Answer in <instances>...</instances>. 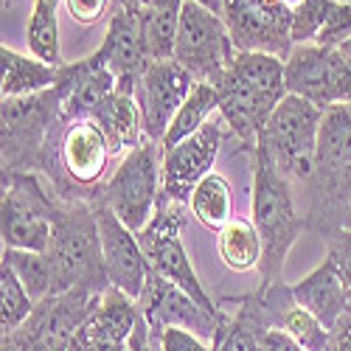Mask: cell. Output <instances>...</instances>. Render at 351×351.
I'll use <instances>...</instances> for the list:
<instances>
[{"label": "cell", "mask_w": 351, "mask_h": 351, "mask_svg": "<svg viewBox=\"0 0 351 351\" xmlns=\"http://www.w3.org/2000/svg\"><path fill=\"white\" fill-rule=\"evenodd\" d=\"M304 194V230L329 242L346 225L351 208V107L335 104L326 110L317 138V158Z\"/></svg>", "instance_id": "obj_1"}, {"label": "cell", "mask_w": 351, "mask_h": 351, "mask_svg": "<svg viewBox=\"0 0 351 351\" xmlns=\"http://www.w3.org/2000/svg\"><path fill=\"white\" fill-rule=\"evenodd\" d=\"M214 87L228 132L237 138L239 149L250 155L270 115L287 99L284 60L258 51H237L230 68Z\"/></svg>", "instance_id": "obj_2"}, {"label": "cell", "mask_w": 351, "mask_h": 351, "mask_svg": "<svg viewBox=\"0 0 351 351\" xmlns=\"http://www.w3.org/2000/svg\"><path fill=\"white\" fill-rule=\"evenodd\" d=\"M253 171V225L261 237V265L258 287H270L284 281V265L292 245L304 230V217L295 202V186L276 169L265 146H253L250 152Z\"/></svg>", "instance_id": "obj_3"}, {"label": "cell", "mask_w": 351, "mask_h": 351, "mask_svg": "<svg viewBox=\"0 0 351 351\" xmlns=\"http://www.w3.org/2000/svg\"><path fill=\"white\" fill-rule=\"evenodd\" d=\"M45 256L51 261V276H53L51 295L71 289L104 292L107 287H112L104 267L93 199H76V202L60 199V211L53 217V233Z\"/></svg>", "instance_id": "obj_4"}, {"label": "cell", "mask_w": 351, "mask_h": 351, "mask_svg": "<svg viewBox=\"0 0 351 351\" xmlns=\"http://www.w3.org/2000/svg\"><path fill=\"white\" fill-rule=\"evenodd\" d=\"M0 119H3V130H0L3 174H48L56 158V138L65 124L60 93L51 87L34 96L3 99Z\"/></svg>", "instance_id": "obj_5"}, {"label": "cell", "mask_w": 351, "mask_h": 351, "mask_svg": "<svg viewBox=\"0 0 351 351\" xmlns=\"http://www.w3.org/2000/svg\"><path fill=\"white\" fill-rule=\"evenodd\" d=\"M324 115L326 110H320L317 104L287 93V99L276 107L267 127L258 135V146H265L276 169L295 189H301L309 180L315 169Z\"/></svg>", "instance_id": "obj_6"}, {"label": "cell", "mask_w": 351, "mask_h": 351, "mask_svg": "<svg viewBox=\"0 0 351 351\" xmlns=\"http://www.w3.org/2000/svg\"><path fill=\"white\" fill-rule=\"evenodd\" d=\"M56 211H60V197L40 183V174H3V199H0L3 247L45 253Z\"/></svg>", "instance_id": "obj_7"}, {"label": "cell", "mask_w": 351, "mask_h": 351, "mask_svg": "<svg viewBox=\"0 0 351 351\" xmlns=\"http://www.w3.org/2000/svg\"><path fill=\"white\" fill-rule=\"evenodd\" d=\"M183 225H186V206L183 202L166 199L160 194L155 217L138 233L143 256H146V265H149V270L155 276L186 289L199 306H206L208 312H219V304L208 295V289L202 287V281H199V276L191 265V258L186 253Z\"/></svg>", "instance_id": "obj_8"}, {"label": "cell", "mask_w": 351, "mask_h": 351, "mask_svg": "<svg viewBox=\"0 0 351 351\" xmlns=\"http://www.w3.org/2000/svg\"><path fill=\"white\" fill-rule=\"evenodd\" d=\"M160 174H163V146L143 141L127 152L107 183L101 186V199L112 208L130 230L141 233L160 202Z\"/></svg>", "instance_id": "obj_9"}, {"label": "cell", "mask_w": 351, "mask_h": 351, "mask_svg": "<svg viewBox=\"0 0 351 351\" xmlns=\"http://www.w3.org/2000/svg\"><path fill=\"white\" fill-rule=\"evenodd\" d=\"M237 48L228 34L222 14H214L191 0L180 9L178 43H174V60H178L197 82L217 84L230 68Z\"/></svg>", "instance_id": "obj_10"}, {"label": "cell", "mask_w": 351, "mask_h": 351, "mask_svg": "<svg viewBox=\"0 0 351 351\" xmlns=\"http://www.w3.org/2000/svg\"><path fill=\"white\" fill-rule=\"evenodd\" d=\"M287 93L301 96L320 110L335 104L351 107V73L343 62L337 45H295L284 60Z\"/></svg>", "instance_id": "obj_11"}, {"label": "cell", "mask_w": 351, "mask_h": 351, "mask_svg": "<svg viewBox=\"0 0 351 351\" xmlns=\"http://www.w3.org/2000/svg\"><path fill=\"white\" fill-rule=\"evenodd\" d=\"M194 84H197V79L178 60L149 62V68L143 71V76L135 84V93H132L138 112H141L146 141L163 146V138L174 121V115L186 104Z\"/></svg>", "instance_id": "obj_12"}, {"label": "cell", "mask_w": 351, "mask_h": 351, "mask_svg": "<svg viewBox=\"0 0 351 351\" xmlns=\"http://www.w3.org/2000/svg\"><path fill=\"white\" fill-rule=\"evenodd\" d=\"M138 306H141L143 320L149 324V329L158 337L166 329H186L202 340L214 343L219 320H222V309L208 312L206 306H199L186 289L155 276L152 270H149V278H146V287L138 298Z\"/></svg>", "instance_id": "obj_13"}, {"label": "cell", "mask_w": 351, "mask_h": 351, "mask_svg": "<svg viewBox=\"0 0 351 351\" xmlns=\"http://www.w3.org/2000/svg\"><path fill=\"white\" fill-rule=\"evenodd\" d=\"M222 20L237 51H258L287 60L295 48L289 37V6H267L261 0H225Z\"/></svg>", "instance_id": "obj_14"}, {"label": "cell", "mask_w": 351, "mask_h": 351, "mask_svg": "<svg viewBox=\"0 0 351 351\" xmlns=\"http://www.w3.org/2000/svg\"><path fill=\"white\" fill-rule=\"evenodd\" d=\"M228 127L219 124H206L191 138L180 141L178 146L163 152V174H160V194L166 199L183 202L191 199L194 189L214 171V163L222 152V143L228 138Z\"/></svg>", "instance_id": "obj_15"}, {"label": "cell", "mask_w": 351, "mask_h": 351, "mask_svg": "<svg viewBox=\"0 0 351 351\" xmlns=\"http://www.w3.org/2000/svg\"><path fill=\"white\" fill-rule=\"evenodd\" d=\"M93 211L99 222L101 253H104V267H107L110 284L138 301L146 287V278H149V265H146L138 233L130 230L112 214V208L101 199V194L93 199Z\"/></svg>", "instance_id": "obj_16"}, {"label": "cell", "mask_w": 351, "mask_h": 351, "mask_svg": "<svg viewBox=\"0 0 351 351\" xmlns=\"http://www.w3.org/2000/svg\"><path fill=\"white\" fill-rule=\"evenodd\" d=\"M96 56L110 68L115 82H119V93L132 96L138 79L143 76L146 68H149V53H146V43H143L141 12L115 3Z\"/></svg>", "instance_id": "obj_17"}, {"label": "cell", "mask_w": 351, "mask_h": 351, "mask_svg": "<svg viewBox=\"0 0 351 351\" xmlns=\"http://www.w3.org/2000/svg\"><path fill=\"white\" fill-rule=\"evenodd\" d=\"M53 90L62 99V121H76L90 119L93 107L119 90V82L99 56L90 53L84 60L62 62L56 68Z\"/></svg>", "instance_id": "obj_18"}, {"label": "cell", "mask_w": 351, "mask_h": 351, "mask_svg": "<svg viewBox=\"0 0 351 351\" xmlns=\"http://www.w3.org/2000/svg\"><path fill=\"white\" fill-rule=\"evenodd\" d=\"M222 304L233 306V312L222 309V320L214 337V351H265V337L273 329V320L261 304L258 292H245V295H225Z\"/></svg>", "instance_id": "obj_19"}, {"label": "cell", "mask_w": 351, "mask_h": 351, "mask_svg": "<svg viewBox=\"0 0 351 351\" xmlns=\"http://www.w3.org/2000/svg\"><path fill=\"white\" fill-rule=\"evenodd\" d=\"M289 287H292V298H295L306 312H312L329 332L337 326V320L351 306L346 284H343L335 261L329 256L320 261L309 276H304L298 284H289Z\"/></svg>", "instance_id": "obj_20"}, {"label": "cell", "mask_w": 351, "mask_h": 351, "mask_svg": "<svg viewBox=\"0 0 351 351\" xmlns=\"http://www.w3.org/2000/svg\"><path fill=\"white\" fill-rule=\"evenodd\" d=\"M90 119L96 121V127L101 130L104 141L110 143L112 158L132 152L135 146H141L146 141L135 96H127V93L115 90L112 96H107L101 104L93 107Z\"/></svg>", "instance_id": "obj_21"}, {"label": "cell", "mask_w": 351, "mask_h": 351, "mask_svg": "<svg viewBox=\"0 0 351 351\" xmlns=\"http://www.w3.org/2000/svg\"><path fill=\"white\" fill-rule=\"evenodd\" d=\"M53 82H56L53 65L37 60V56H25L9 45L0 48V93H3V99L51 90Z\"/></svg>", "instance_id": "obj_22"}, {"label": "cell", "mask_w": 351, "mask_h": 351, "mask_svg": "<svg viewBox=\"0 0 351 351\" xmlns=\"http://www.w3.org/2000/svg\"><path fill=\"white\" fill-rule=\"evenodd\" d=\"M141 320V306L135 298H130L127 292L107 287L99 309L93 312V317L82 326V332L93 340H112V343H127L130 335L135 332Z\"/></svg>", "instance_id": "obj_23"}, {"label": "cell", "mask_w": 351, "mask_h": 351, "mask_svg": "<svg viewBox=\"0 0 351 351\" xmlns=\"http://www.w3.org/2000/svg\"><path fill=\"white\" fill-rule=\"evenodd\" d=\"M217 253L230 273H250L261 265V237L253 219L233 217L217 233Z\"/></svg>", "instance_id": "obj_24"}, {"label": "cell", "mask_w": 351, "mask_h": 351, "mask_svg": "<svg viewBox=\"0 0 351 351\" xmlns=\"http://www.w3.org/2000/svg\"><path fill=\"white\" fill-rule=\"evenodd\" d=\"M183 3L186 0H163V3L141 12L143 43H146V53H149V62L174 60V43H178Z\"/></svg>", "instance_id": "obj_25"}, {"label": "cell", "mask_w": 351, "mask_h": 351, "mask_svg": "<svg viewBox=\"0 0 351 351\" xmlns=\"http://www.w3.org/2000/svg\"><path fill=\"white\" fill-rule=\"evenodd\" d=\"M214 112H219V93H217V87L208 84V82H197L194 90L186 99V104L178 110V115H174V121H171L166 138H163V152L171 149V146H178L180 141L191 138L194 132H199L202 127L211 121Z\"/></svg>", "instance_id": "obj_26"}, {"label": "cell", "mask_w": 351, "mask_h": 351, "mask_svg": "<svg viewBox=\"0 0 351 351\" xmlns=\"http://www.w3.org/2000/svg\"><path fill=\"white\" fill-rule=\"evenodd\" d=\"M60 3L62 0H34L32 17H28V51L37 60L60 68L62 48H60Z\"/></svg>", "instance_id": "obj_27"}, {"label": "cell", "mask_w": 351, "mask_h": 351, "mask_svg": "<svg viewBox=\"0 0 351 351\" xmlns=\"http://www.w3.org/2000/svg\"><path fill=\"white\" fill-rule=\"evenodd\" d=\"M189 208L199 219V225H206L208 230L219 233L233 219V191H230L228 178L211 171L208 178L194 189V194L189 199Z\"/></svg>", "instance_id": "obj_28"}, {"label": "cell", "mask_w": 351, "mask_h": 351, "mask_svg": "<svg viewBox=\"0 0 351 351\" xmlns=\"http://www.w3.org/2000/svg\"><path fill=\"white\" fill-rule=\"evenodd\" d=\"M0 261L14 270V276H17V278L23 281V287L28 289V295L34 298V304H40L43 298L51 295L53 276H51V261H48L45 253L3 247V256H0Z\"/></svg>", "instance_id": "obj_29"}, {"label": "cell", "mask_w": 351, "mask_h": 351, "mask_svg": "<svg viewBox=\"0 0 351 351\" xmlns=\"http://www.w3.org/2000/svg\"><path fill=\"white\" fill-rule=\"evenodd\" d=\"M34 298L28 295V289L14 276V270L0 261V329H3V335L20 329L28 315L34 312Z\"/></svg>", "instance_id": "obj_30"}, {"label": "cell", "mask_w": 351, "mask_h": 351, "mask_svg": "<svg viewBox=\"0 0 351 351\" xmlns=\"http://www.w3.org/2000/svg\"><path fill=\"white\" fill-rule=\"evenodd\" d=\"M332 6H335V0H304V3L292 9V23H289L292 45L315 43L332 14Z\"/></svg>", "instance_id": "obj_31"}, {"label": "cell", "mask_w": 351, "mask_h": 351, "mask_svg": "<svg viewBox=\"0 0 351 351\" xmlns=\"http://www.w3.org/2000/svg\"><path fill=\"white\" fill-rule=\"evenodd\" d=\"M351 37V3H337L332 6V14L324 25V32H320V37L315 40L317 45H340Z\"/></svg>", "instance_id": "obj_32"}, {"label": "cell", "mask_w": 351, "mask_h": 351, "mask_svg": "<svg viewBox=\"0 0 351 351\" xmlns=\"http://www.w3.org/2000/svg\"><path fill=\"white\" fill-rule=\"evenodd\" d=\"M326 247H329L326 256L335 261V267H337V273H340V278L346 284V292L351 298V228L337 230L335 237L326 242Z\"/></svg>", "instance_id": "obj_33"}, {"label": "cell", "mask_w": 351, "mask_h": 351, "mask_svg": "<svg viewBox=\"0 0 351 351\" xmlns=\"http://www.w3.org/2000/svg\"><path fill=\"white\" fill-rule=\"evenodd\" d=\"M62 3H65V9H68V14H71L73 23L93 25V23H99L107 14L112 0H62Z\"/></svg>", "instance_id": "obj_34"}, {"label": "cell", "mask_w": 351, "mask_h": 351, "mask_svg": "<svg viewBox=\"0 0 351 351\" xmlns=\"http://www.w3.org/2000/svg\"><path fill=\"white\" fill-rule=\"evenodd\" d=\"M160 348L163 351H214L208 340H202L186 329H166L160 335Z\"/></svg>", "instance_id": "obj_35"}, {"label": "cell", "mask_w": 351, "mask_h": 351, "mask_svg": "<svg viewBox=\"0 0 351 351\" xmlns=\"http://www.w3.org/2000/svg\"><path fill=\"white\" fill-rule=\"evenodd\" d=\"M329 351H351V306L346 309V315L337 320V326L332 329Z\"/></svg>", "instance_id": "obj_36"}, {"label": "cell", "mask_w": 351, "mask_h": 351, "mask_svg": "<svg viewBox=\"0 0 351 351\" xmlns=\"http://www.w3.org/2000/svg\"><path fill=\"white\" fill-rule=\"evenodd\" d=\"M265 351H304V348L281 329H270L265 337Z\"/></svg>", "instance_id": "obj_37"}, {"label": "cell", "mask_w": 351, "mask_h": 351, "mask_svg": "<svg viewBox=\"0 0 351 351\" xmlns=\"http://www.w3.org/2000/svg\"><path fill=\"white\" fill-rule=\"evenodd\" d=\"M112 3H119V6H130L135 12H146V9H152L158 3H163V0H112Z\"/></svg>", "instance_id": "obj_38"}, {"label": "cell", "mask_w": 351, "mask_h": 351, "mask_svg": "<svg viewBox=\"0 0 351 351\" xmlns=\"http://www.w3.org/2000/svg\"><path fill=\"white\" fill-rule=\"evenodd\" d=\"M191 3L208 9V12H214V14H222V3H225V0H191Z\"/></svg>", "instance_id": "obj_39"}, {"label": "cell", "mask_w": 351, "mask_h": 351, "mask_svg": "<svg viewBox=\"0 0 351 351\" xmlns=\"http://www.w3.org/2000/svg\"><path fill=\"white\" fill-rule=\"evenodd\" d=\"M337 51H340L343 62H346V68H348V73H351V37H348L346 43H340V45H337Z\"/></svg>", "instance_id": "obj_40"}, {"label": "cell", "mask_w": 351, "mask_h": 351, "mask_svg": "<svg viewBox=\"0 0 351 351\" xmlns=\"http://www.w3.org/2000/svg\"><path fill=\"white\" fill-rule=\"evenodd\" d=\"M261 3H267V6H287V0H261Z\"/></svg>", "instance_id": "obj_41"}, {"label": "cell", "mask_w": 351, "mask_h": 351, "mask_svg": "<svg viewBox=\"0 0 351 351\" xmlns=\"http://www.w3.org/2000/svg\"><path fill=\"white\" fill-rule=\"evenodd\" d=\"M14 3H17V0H3V14H6V12L14 6Z\"/></svg>", "instance_id": "obj_42"}, {"label": "cell", "mask_w": 351, "mask_h": 351, "mask_svg": "<svg viewBox=\"0 0 351 351\" xmlns=\"http://www.w3.org/2000/svg\"><path fill=\"white\" fill-rule=\"evenodd\" d=\"M298 3H304V0H287V6H289V9H295Z\"/></svg>", "instance_id": "obj_43"}, {"label": "cell", "mask_w": 351, "mask_h": 351, "mask_svg": "<svg viewBox=\"0 0 351 351\" xmlns=\"http://www.w3.org/2000/svg\"><path fill=\"white\" fill-rule=\"evenodd\" d=\"M343 228H351V208H348V214H346V225Z\"/></svg>", "instance_id": "obj_44"}, {"label": "cell", "mask_w": 351, "mask_h": 351, "mask_svg": "<svg viewBox=\"0 0 351 351\" xmlns=\"http://www.w3.org/2000/svg\"><path fill=\"white\" fill-rule=\"evenodd\" d=\"M343 3H351V0H343Z\"/></svg>", "instance_id": "obj_45"}]
</instances>
